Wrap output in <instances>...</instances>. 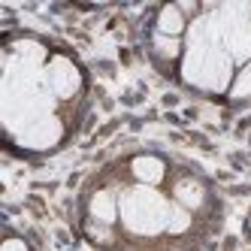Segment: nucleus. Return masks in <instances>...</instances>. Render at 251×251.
I'll return each instance as SVG.
<instances>
[{"mask_svg": "<svg viewBox=\"0 0 251 251\" xmlns=\"http://www.w3.org/2000/svg\"><path fill=\"white\" fill-rule=\"evenodd\" d=\"M173 203H167L160 194H154L151 188L139 185L133 191H127L121 197V218L127 224V230L151 236V233L167 230V218H170Z\"/></svg>", "mask_w": 251, "mask_h": 251, "instance_id": "f257e3e1", "label": "nucleus"}, {"mask_svg": "<svg viewBox=\"0 0 251 251\" xmlns=\"http://www.w3.org/2000/svg\"><path fill=\"white\" fill-rule=\"evenodd\" d=\"M46 85H49V91L55 94V97H73L79 91V70L73 67V61L58 55V58H51L49 67H46Z\"/></svg>", "mask_w": 251, "mask_h": 251, "instance_id": "f03ea898", "label": "nucleus"}, {"mask_svg": "<svg viewBox=\"0 0 251 251\" xmlns=\"http://www.w3.org/2000/svg\"><path fill=\"white\" fill-rule=\"evenodd\" d=\"M19 139H22V146H27V149H51L61 139V124L46 115L40 121L27 124V127L19 133Z\"/></svg>", "mask_w": 251, "mask_h": 251, "instance_id": "7ed1b4c3", "label": "nucleus"}, {"mask_svg": "<svg viewBox=\"0 0 251 251\" xmlns=\"http://www.w3.org/2000/svg\"><path fill=\"white\" fill-rule=\"evenodd\" d=\"M130 173L139 185H146V188H154L164 182V176H167V167H164V160L154 157V154H139L133 157V164H130Z\"/></svg>", "mask_w": 251, "mask_h": 251, "instance_id": "20e7f679", "label": "nucleus"}, {"mask_svg": "<svg viewBox=\"0 0 251 251\" xmlns=\"http://www.w3.org/2000/svg\"><path fill=\"white\" fill-rule=\"evenodd\" d=\"M121 215V200L112 194V191H97L91 197V218L100 221V224H112Z\"/></svg>", "mask_w": 251, "mask_h": 251, "instance_id": "39448f33", "label": "nucleus"}, {"mask_svg": "<svg viewBox=\"0 0 251 251\" xmlns=\"http://www.w3.org/2000/svg\"><path fill=\"white\" fill-rule=\"evenodd\" d=\"M173 197L178 206H185L188 212L191 209H200L203 206V185L197 178H178L176 188H173Z\"/></svg>", "mask_w": 251, "mask_h": 251, "instance_id": "423d86ee", "label": "nucleus"}, {"mask_svg": "<svg viewBox=\"0 0 251 251\" xmlns=\"http://www.w3.org/2000/svg\"><path fill=\"white\" fill-rule=\"evenodd\" d=\"M185 12L178 9V3H170V6H164L160 9V15H157V33H164V37H182L185 33Z\"/></svg>", "mask_w": 251, "mask_h": 251, "instance_id": "0eeeda50", "label": "nucleus"}, {"mask_svg": "<svg viewBox=\"0 0 251 251\" xmlns=\"http://www.w3.org/2000/svg\"><path fill=\"white\" fill-rule=\"evenodd\" d=\"M230 97H236V100L251 97V64H245L239 73L233 76V82H230Z\"/></svg>", "mask_w": 251, "mask_h": 251, "instance_id": "6e6552de", "label": "nucleus"}, {"mask_svg": "<svg viewBox=\"0 0 251 251\" xmlns=\"http://www.w3.org/2000/svg\"><path fill=\"white\" fill-rule=\"evenodd\" d=\"M191 227V212L185 209V206H178V203H173V209H170V218H167V230L170 233H185Z\"/></svg>", "mask_w": 251, "mask_h": 251, "instance_id": "1a4fd4ad", "label": "nucleus"}, {"mask_svg": "<svg viewBox=\"0 0 251 251\" xmlns=\"http://www.w3.org/2000/svg\"><path fill=\"white\" fill-rule=\"evenodd\" d=\"M154 51H157V55L160 58H178V55H182V43H178L176 37H164V33H157V37H154Z\"/></svg>", "mask_w": 251, "mask_h": 251, "instance_id": "9d476101", "label": "nucleus"}, {"mask_svg": "<svg viewBox=\"0 0 251 251\" xmlns=\"http://www.w3.org/2000/svg\"><path fill=\"white\" fill-rule=\"evenodd\" d=\"M88 236H91V239H97V242H106V239H109V224L91 221V224H88Z\"/></svg>", "mask_w": 251, "mask_h": 251, "instance_id": "9b49d317", "label": "nucleus"}, {"mask_svg": "<svg viewBox=\"0 0 251 251\" xmlns=\"http://www.w3.org/2000/svg\"><path fill=\"white\" fill-rule=\"evenodd\" d=\"M0 251H27V245H25L22 239H6Z\"/></svg>", "mask_w": 251, "mask_h": 251, "instance_id": "f8f14e48", "label": "nucleus"}]
</instances>
